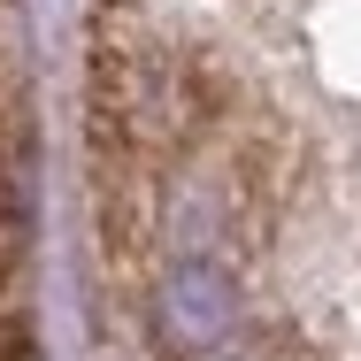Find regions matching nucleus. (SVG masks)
<instances>
[{"label": "nucleus", "instance_id": "obj_1", "mask_svg": "<svg viewBox=\"0 0 361 361\" xmlns=\"http://www.w3.org/2000/svg\"><path fill=\"white\" fill-rule=\"evenodd\" d=\"M139 307H146V338L169 361H216L238 338V277L216 254H177Z\"/></svg>", "mask_w": 361, "mask_h": 361}]
</instances>
